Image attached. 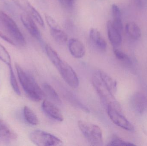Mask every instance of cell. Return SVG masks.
Returning <instances> with one entry per match:
<instances>
[{
	"mask_svg": "<svg viewBox=\"0 0 147 146\" xmlns=\"http://www.w3.org/2000/svg\"><path fill=\"white\" fill-rule=\"evenodd\" d=\"M15 67L20 83L27 96L36 102L43 99L45 96V93L34 78L25 72L18 63H15Z\"/></svg>",
	"mask_w": 147,
	"mask_h": 146,
	"instance_id": "obj_1",
	"label": "cell"
},
{
	"mask_svg": "<svg viewBox=\"0 0 147 146\" xmlns=\"http://www.w3.org/2000/svg\"><path fill=\"white\" fill-rule=\"evenodd\" d=\"M78 124L80 130L91 145H103L102 132L98 126L82 121H78Z\"/></svg>",
	"mask_w": 147,
	"mask_h": 146,
	"instance_id": "obj_2",
	"label": "cell"
},
{
	"mask_svg": "<svg viewBox=\"0 0 147 146\" xmlns=\"http://www.w3.org/2000/svg\"><path fill=\"white\" fill-rule=\"evenodd\" d=\"M0 20L9 36L14 41L16 45L24 46L26 44V39L13 20L2 11L0 12Z\"/></svg>",
	"mask_w": 147,
	"mask_h": 146,
	"instance_id": "obj_3",
	"label": "cell"
},
{
	"mask_svg": "<svg viewBox=\"0 0 147 146\" xmlns=\"http://www.w3.org/2000/svg\"><path fill=\"white\" fill-rule=\"evenodd\" d=\"M32 142L38 146H56L63 145L60 139L50 133L40 130L32 131L29 135Z\"/></svg>",
	"mask_w": 147,
	"mask_h": 146,
	"instance_id": "obj_4",
	"label": "cell"
},
{
	"mask_svg": "<svg viewBox=\"0 0 147 146\" xmlns=\"http://www.w3.org/2000/svg\"><path fill=\"white\" fill-rule=\"evenodd\" d=\"M92 83L95 90L104 103L107 106L111 105L118 109L119 106L115 100L114 94L105 85L96 73L92 77Z\"/></svg>",
	"mask_w": 147,
	"mask_h": 146,
	"instance_id": "obj_5",
	"label": "cell"
},
{
	"mask_svg": "<svg viewBox=\"0 0 147 146\" xmlns=\"http://www.w3.org/2000/svg\"><path fill=\"white\" fill-rule=\"evenodd\" d=\"M62 78L71 87L77 88L79 85L78 77L72 67L66 61L62 60L56 67Z\"/></svg>",
	"mask_w": 147,
	"mask_h": 146,
	"instance_id": "obj_6",
	"label": "cell"
},
{
	"mask_svg": "<svg viewBox=\"0 0 147 146\" xmlns=\"http://www.w3.org/2000/svg\"><path fill=\"white\" fill-rule=\"evenodd\" d=\"M107 111L110 119L117 126L130 132L134 130L133 125L119 112L118 109L111 105H108Z\"/></svg>",
	"mask_w": 147,
	"mask_h": 146,
	"instance_id": "obj_7",
	"label": "cell"
},
{
	"mask_svg": "<svg viewBox=\"0 0 147 146\" xmlns=\"http://www.w3.org/2000/svg\"><path fill=\"white\" fill-rule=\"evenodd\" d=\"M13 1L21 9L34 19L40 26L45 27V22L40 14L28 0H13Z\"/></svg>",
	"mask_w": 147,
	"mask_h": 146,
	"instance_id": "obj_8",
	"label": "cell"
},
{
	"mask_svg": "<svg viewBox=\"0 0 147 146\" xmlns=\"http://www.w3.org/2000/svg\"><path fill=\"white\" fill-rule=\"evenodd\" d=\"M130 103L132 109L137 114H143L147 110V98L142 93H134L130 98Z\"/></svg>",
	"mask_w": 147,
	"mask_h": 146,
	"instance_id": "obj_9",
	"label": "cell"
},
{
	"mask_svg": "<svg viewBox=\"0 0 147 146\" xmlns=\"http://www.w3.org/2000/svg\"><path fill=\"white\" fill-rule=\"evenodd\" d=\"M42 109L47 115L58 121H63V116L61 111L54 103L45 99L42 102Z\"/></svg>",
	"mask_w": 147,
	"mask_h": 146,
	"instance_id": "obj_10",
	"label": "cell"
},
{
	"mask_svg": "<svg viewBox=\"0 0 147 146\" xmlns=\"http://www.w3.org/2000/svg\"><path fill=\"white\" fill-rule=\"evenodd\" d=\"M20 18L23 25L30 34L37 39H40L41 33L32 17L27 14H22Z\"/></svg>",
	"mask_w": 147,
	"mask_h": 146,
	"instance_id": "obj_11",
	"label": "cell"
},
{
	"mask_svg": "<svg viewBox=\"0 0 147 146\" xmlns=\"http://www.w3.org/2000/svg\"><path fill=\"white\" fill-rule=\"evenodd\" d=\"M69 49L71 55L76 58H81L86 54V48L83 43L76 39H71L68 44Z\"/></svg>",
	"mask_w": 147,
	"mask_h": 146,
	"instance_id": "obj_12",
	"label": "cell"
},
{
	"mask_svg": "<svg viewBox=\"0 0 147 146\" xmlns=\"http://www.w3.org/2000/svg\"><path fill=\"white\" fill-rule=\"evenodd\" d=\"M90 37L92 43L98 50L102 51L106 50L107 42L98 30L92 28L90 31Z\"/></svg>",
	"mask_w": 147,
	"mask_h": 146,
	"instance_id": "obj_13",
	"label": "cell"
},
{
	"mask_svg": "<svg viewBox=\"0 0 147 146\" xmlns=\"http://www.w3.org/2000/svg\"><path fill=\"white\" fill-rule=\"evenodd\" d=\"M107 31L109 40L114 48H117L122 43L121 33L115 29L112 25V22L109 21L107 24Z\"/></svg>",
	"mask_w": 147,
	"mask_h": 146,
	"instance_id": "obj_14",
	"label": "cell"
},
{
	"mask_svg": "<svg viewBox=\"0 0 147 146\" xmlns=\"http://www.w3.org/2000/svg\"><path fill=\"white\" fill-rule=\"evenodd\" d=\"M17 134L10 128L7 123L0 119V138L8 141L17 139Z\"/></svg>",
	"mask_w": 147,
	"mask_h": 146,
	"instance_id": "obj_15",
	"label": "cell"
},
{
	"mask_svg": "<svg viewBox=\"0 0 147 146\" xmlns=\"http://www.w3.org/2000/svg\"><path fill=\"white\" fill-rule=\"evenodd\" d=\"M96 73L105 85L112 94H114L116 92L117 88V83L116 81L108 74L102 70H99Z\"/></svg>",
	"mask_w": 147,
	"mask_h": 146,
	"instance_id": "obj_16",
	"label": "cell"
},
{
	"mask_svg": "<svg viewBox=\"0 0 147 146\" xmlns=\"http://www.w3.org/2000/svg\"><path fill=\"white\" fill-rule=\"evenodd\" d=\"M42 87L45 95L50 98L54 103L58 105L62 103L59 95L51 85L47 83H44L42 85Z\"/></svg>",
	"mask_w": 147,
	"mask_h": 146,
	"instance_id": "obj_17",
	"label": "cell"
},
{
	"mask_svg": "<svg viewBox=\"0 0 147 146\" xmlns=\"http://www.w3.org/2000/svg\"><path fill=\"white\" fill-rule=\"evenodd\" d=\"M126 33L133 39L137 40L141 36V30L139 26L134 22H129L125 26Z\"/></svg>",
	"mask_w": 147,
	"mask_h": 146,
	"instance_id": "obj_18",
	"label": "cell"
},
{
	"mask_svg": "<svg viewBox=\"0 0 147 146\" xmlns=\"http://www.w3.org/2000/svg\"><path fill=\"white\" fill-rule=\"evenodd\" d=\"M23 115L25 120L30 125L37 126L39 124V121L37 115L28 106L24 107Z\"/></svg>",
	"mask_w": 147,
	"mask_h": 146,
	"instance_id": "obj_19",
	"label": "cell"
},
{
	"mask_svg": "<svg viewBox=\"0 0 147 146\" xmlns=\"http://www.w3.org/2000/svg\"><path fill=\"white\" fill-rule=\"evenodd\" d=\"M51 33L53 39L59 43H65L68 41L67 34L60 28L51 29Z\"/></svg>",
	"mask_w": 147,
	"mask_h": 146,
	"instance_id": "obj_20",
	"label": "cell"
},
{
	"mask_svg": "<svg viewBox=\"0 0 147 146\" xmlns=\"http://www.w3.org/2000/svg\"><path fill=\"white\" fill-rule=\"evenodd\" d=\"M45 50L48 58L54 66L56 67L62 59L57 52L49 45H46Z\"/></svg>",
	"mask_w": 147,
	"mask_h": 146,
	"instance_id": "obj_21",
	"label": "cell"
},
{
	"mask_svg": "<svg viewBox=\"0 0 147 146\" xmlns=\"http://www.w3.org/2000/svg\"><path fill=\"white\" fill-rule=\"evenodd\" d=\"M9 68L10 83L11 87L15 93L19 96H20L21 95L20 90V87L18 85L15 75L13 71L12 66L11 65L9 66Z\"/></svg>",
	"mask_w": 147,
	"mask_h": 146,
	"instance_id": "obj_22",
	"label": "cell"
},
{
	"mask_svg": "<svg viewBox=\"0 0 147 146\" xmlns=\"http://www.w3.org/2000/svg\"><path fill=\"white\" fill-rule=\"evenodd\" d=\"M113 51H114V54L117 60H119L123 63L127 64V65H130L132 63V61L129 57L124 52L121 51V50H119L117 48H114Z\"/></svg>",
	"mask_w": 147,
	"mask_h": 146,
	"instance_id": "obj_23",
	"label": "cell"
},
{
	"mask_svg": "<svg viewBox=\"0 0 147 146\" xmlns=\"http://www.w3.org/2000/svg\"><path fill=\"white\" fill-rule=\"evenodd\" d=\"M0 60L8 66L11 65V59L6 48L0 44Z\"/></svg>",
	"mask_w": 147,
	"mask_h": 146,
	"instance_id": "obj_24",
	"label": "cell"
},
{
	"mask_svg": "<svg viewBox=\"0 0 147 146\" xmlns=\"http://www.w3.org/2000/svg\"><path fill=\"white\" fill-rule=\"evenodd\" d=\"M107 145L132 146L135 145L133 143L125 141L117 136H114L109 141Z\"/></svg>",
	"mask_w": 147,
	"mask_h": 146,
	"instance_id": "obj_25",
	"label": "cell"
},
{
	"mask_svg": "<svg viewBox=\"0 0 147 146\" xmlns=\"http://www.w3.org/2000/svg\"><path fill=\"white\" fill-rule=\"evenodd\" d=\"M46 21L47 23L48 24L49 26L51 27V29H56V28H60L58 24L54 19L50 15L47 14L45 15Z\"/></svg>",
	"mask_w": 147,
	"mask_h": 146,
	"instance_id": "obj_26",
	"label": "cell"
},
{
	"mask_svg": "<svg viewBox=\"0 0 147 146\" xmlns=\"http://www.w3.org/2000/svg\"><path fill=\"white\" fill-rule=\"evenodd\" d=\"M111 9H112V15H113L114 19H121V12L119 7L116 4H114L112 5Z\"/></svg>",
	"mask_w": 147,
	"mask_h": 146,
	"instance_id": "obj_27",
	"label": "cell"
},
{
	"mask_svg": "<svg viewBox=\"0 0 147 146\" xmlns=\"http://www.w3.org/2000/svg\"><path fill=\"white\" fill-rule=\"evenodd\" d=\"M114 27L118 31L121 33L123 29V25L121 19H114L113 22H112Z\"/></svg>",
	"mask_w": 147,
	"mask_h": 146,
	"instance_id": "obj_28",
	"label": "cell"
},
{
	"mask_svg": "<svg viewBox=\"0 0 147 146\" xmlns=\"http://www.w3.org/2000/svg\"><path fill=\"white\" fill-rule=\"evenodd\" d=\"M62 6L65 8L69 9L73 7L74 0H58Z\"/></svg>",
	"mask_w": 147,
	"mask_h": 146,
	"instance_id": "obj_29",
	"label": "cell"
},
{
	"mask_svg": "<svg viewBox=\"0 0 147 146\" xmlns=\"http://www.w3.org/2000/svg\"><path fill=\"white\" fill-rule=\"evenodd\" d=\"M0 37L3 40H5L6 42L8 43H9L12 45H16V44L15 43L14 41L8 35H6L4 33L1 31H0Z\"/></svg>",
	"mask_w": 147,
	"mask_h": 146,
	"instance_id": "obj_30",
	"label": "cell"
},
{
	"mask_svg": "<svg viewBox=\"0 0 147 146\" xmlns=\"http://www.w3.org/2000/svg\"><path fill=\"white\" fill-rule=\"evenodd\" d=\"M131 3L136 7L142 8L141 0H130Z\"/></svg>",
	"mask_w": 147,
	"mask_h": 146,
	"instance_id": "obj_31",
	"label": "cell"
},
{
	"mask_svg": "<svg viewBox=\"0 0 147 146\" xmlns=\"http://www.w3.org/2000/svg\"><path fill=\"white\" fill-rule=\"evenodd\" d=\"M142 8L147 7V0H141Z\"/></svg>",
	"mask_w": 147,
	"mask_h": 146,
	"instance_id": "obj_32",
	"label": "cell"
}]
</instances>
